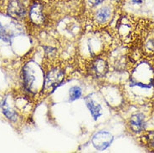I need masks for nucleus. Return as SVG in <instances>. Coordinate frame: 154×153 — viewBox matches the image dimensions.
<instances>
[{
	"instance_id": "nucleus-13",
	"label": "nucleus",
	"mask_w": 154,
	"mask_h": 153,
	"mask_svg": "<svg viewBox=\"0 0 154 153\" xmlns=\"http://www.w3.org/2000/svg\"><path fill=\"white\" fill-rule=\"evenodd\" d=\"M147 139H148V143H149L151 148L154 150V132L149 133L148 136H147Z\"/></svg>"
},
{
	"instance_id": "nucleus-12",
	"label": "nucleus",
	"mask_w": 154,
	"mask_h": 153,
	"mask_svg": "<svg viewBox=\"0 0 154 153\" xmlns=\"http://www.w3.org/2000/svg\"><path fill=\"white\" fill-rule=\"evenodd\" d=\"M0 41H4L6 43L10 42V35H8V32L2 24H0Z\"/></svg>"
},
{
	"instance_id": "nucleus-3",
	"label": "nucleus",
	"mask_w": 154,
	"mask_h": 153,
	"mask_svg": "<svg viewBox=\"0 0 154 153\" xmlns=\"http://www.w3.org/2000/svg\"><path fill=\"white\" fill-rule=\"evenodd\" d=\"M28 19L29 23L36 28L43 27L46 23V16L44 10V6L38 2H35L31 4Z\"/></svg>"
},
{
	"instance_id": "nucleus-10",
	"label": "nucleus",
	"mask_w": 154,
	"mask_h": 153,
	"mask_svg": "<svg viewBox=\"0 0 154 153\" xmlns=\"http://www.w3.org/2000/svg\"><path fill=\"white\" fill-rule=\"evenodd\" d=\"M2 110H3V113L4 114V115L7 117L8 119H9L12 121H15L18 119V115L16 114V112L14 111H13L7 102V98H5L4 100L3 101V104H2Z\"/></svg>"
},
{
	"instance_id": "nucleus-14",
	"label": "nucleus",
	"mask_w": 154,
	"mask_h": 153,
	"mask_svg": "<svg viewBox=\"0 0 154 153\" xmlns=\"http://www.w3.org/2000/svg\"><path fill=\"white\" fill-rule=\"evenodd\" d=\"M105 0H88L89 4L91 7H96L97 5H100V4H102Z\"/></svg>"
},
{
	"instance_id": "nucleus-6",
	"label": "nucleus",
	"mask_w": 154,
	"mask_h": 153,
	"mask_svg": "<svg viewBox=\"0 0 154 153\" xmlns=\"http://www.w3.org/2000/svg\"><path fill=\"white\" fill-rule=\"evenodd\" d=\"M145 115L143 113H136L130 118V127L135 133L142 132L145 129Z\"/></svg>"
},
{
	"instance_id": "nucleus-4",
	"label": "nucleus",
	"mask_w": 154,
	"mask_h": 153,
	"mask_svg": "<svg viewBox=\"0 0 154 153\" xmlns=\"http://www.w3.org/2000/svg\"><path fill=\"white\" fill-rule=\"evenodd\" d=\"M5 12L8 16L16 20L23 19L29 14V10L23 0H8Z\"/></svg>"
},
{
	"instance_id": "nucleus-9",
	"label": "nucleus",
	"mask_w": 154,
	"mask_h": 153,
	"mask_svg": "<svg viewBox=\"0 0 154 153\" xmlns=\"http://www.w3.org/2000/svg\"><path fill=\"white\" fill-rule=\"evenodd\" d=\"M86 106L88 107L89 111H91V114L94 120H97L98 117H100V115H102V112H101L102 108L100 106V105L96 103L93 99H86Z\"/></svg>"
},
{
	"instance_id": "nucleus-8",
	"label": "nucleus",
	"mask_w": 154,
	"mask_h": 153,
	"mask_svg": "<svg viewBox=\"0 0 154 153\" xmlns=\"http://www.w3.org/2000/svg\"><path fill=\"white\" fill-rule=\"evenodd\" d=\"M111 14H112V10L109 7H103V8H100L96 12L95 17H94L95 23H96L99 26L104 25L111 18Z\"/></svg>"
},
{
	"instance_id": "nucleus-5",
	"label": "nucleus",
	"mask_w": 154,
	"mask_h": 153,
	"mask_svg": "<svg viewBox=\"0 0 154 153\" xmlns=\"http://www.w3.org/2000/svg\"><path fill=\"white\" fill-rule=\"evenodd\" d=\"M113 136L106 131H99L93 136L92 144L96 150L104 151L108 148L113 142Z\"/></svg>"
},
{
	"instance_id": "nucleus-2",
	"label": "nucleus",
	"mask_w": 154,
	"mask_h": 153,
	"mask_svg": "<svg viewBox=\"0 0 154 153\" xmlns=\"http://www.w3.org/2000/svg\"><path fill=\"white\" fill-rule=\"evenodd\" d=\"M108 71L107 62L104 60L102 54L92 57L88 61L87 72L90 75L96 78H102Z\"/></svg>"
},
{
	"instance_id": "nucleus-15",
	"label": "nucleus",
	"mask_w": 154,
	"mask_h": 153,
	"mask_svg": "<svg viewBox=\"0 0 154 153\" xmlns=\"http://www.w3.org/2000/svg\"><path fill=\"white\" fill-rule=\"evenodd\" d=\"M134 4H141L144 2V0H131Z\"/></svg>"
},
{
	"instance_id": "nucleus-1",
	"label": "nucleus",
	"mask_w": 154,
	"mask_h": 153,
	"mask_svg": "<svg viewBox=\"0 0 154 153\" xmlns=\"http://www.w3.org/2000/svg\"><path fill=\"white\" fill-rule=\"evenodd\" d=\"M66 76V67L64 65H48L43 70L42 93L50 95L59 85L63 83Z\"/></svg>"
},
{
	"instance_id": "nucleus-7",
	"label": "nucleus",
	"mask_w": 154,
	"mask_h": 153,
	"mask_svg": "<svg viewBox=\"0 0 154 153\" xmlns=\"http://www.w3.org/2000/svg\"><path fill=\"white\" fill-rule=\"evenodd\" d=\"M23 81L24 88L29 92L33 91V87L35 85V75L30 69V67L26 65L23 70Z\"/></svg>"
},
{
	"instance_id": "nucleus-11",
	"label": "nucleus",
	"mask_w": 154,
	"mask_h": 153,
	"mask_svg": "<svg viewBox=\"0 0 154 153\" xmlns=\"http://www.w3.org/2000/svg\"><path fill=\"white\" fill-rule=\"evenodd\" d=\"M82 95V90L78 86H73L69 89V99L74 101L75 99H79Z\"/></svg>"
}]
</instances>
